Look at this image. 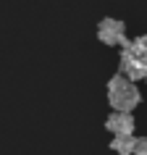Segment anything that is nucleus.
Listing matches in <instances>:
<instances>
[{"instance_id":"f03ea898","label":"nucleus","mask_w":147,"mask_h":155,"mask_svg":"<svg viewBox=\"0 0 147 155\" xmlns=\"http://www.w3.org/2000/svg\"><path fill=\"white\" fill-rule=\"evenodd\" d=\"M97 40L105 45H123L126 42V26L118 18H103L97 24Z\"/></svg>"},{"instance_id":"39448f33","label":"nucleus","mask_w":147,"mask_h":155,"mask_svg":"<svg viewBox=\"0 0 147 155\" xmlns=\"http://www.w3.org/2000/svg\"><path fill=\"white\" fill-rule=\"evenodd\" d=\"M121 53H131V55L142 58L147 63V34H139L137 40H126L121 45Z\"/></svg>"},{"instance_id":"0eeeda50","label":"nucleus","mask_w":147,"mask_h":155,"mask_svg":"<svg viewBox=\"0 0 147 155\" xmlns=\"http://www.w3.org/2000/svg\"><path fill=\"white\" fill-rule=\"evenodd\" d=\"M134 155H147V137L137 139V150H134Z\"/></svg>"},{"instance_id":"f257e3e1","label":"nucleus","mask_w":147,"mask_h":155,"mask_svg":"<svg viewBox=\"0 0 147 155\" xmlns=\"http://www.w3.org/2000/svg\"><path fill=\"white\" fill-rule=\"evenodd\" d=\"M139 100H142V95H139L137 84L129 82L126 76L116 74L113 79L108 82V103H110L113 110H118V113H131L139 105Z\"/></svg>"},{"instance_id":"7ed1b4c3","label":"nucleus","mask_w":147,"mask_h":155,"mask_svg":"<svg viewBox=\"0 0 147 155\" xmlns=\"http://www.w3.org/2000/svg\"><path fill=\"white\" fill-rule=\"evenodd\" d=\"M121 76H126L129 82L147 79V63L131 53H121Z\"/></svg>"},{"instance_id":"423d86ee","label":"nucleus","mask_w":147,"mask_h":155,"mask_svg":"<svg viewBox=\"0 0 147 155\" xmlns=\"http://www.w3.org/2000/svg\"><path fill=\"white\" fill-rule=\"evenodd\" d=\"M110 150L118 153V155H134V150H137V137H134V134L113 137V139H110Z\"/></svg>"},{"instance_id":"20e7f679","label":"nucleus","mask_w":147,"mask_h":155,"mask_svg":"<svg viewBox=\"0 0 147 155\" xmlns=\"http://www.w3.org/2000/svg\"><path fill=\"white\" fill-rule=\"evenodd\" d=\"M105 129L113 131V137H126V134L134 131V116L113 110V113L108 116V121H105Z\"/></svg>"}]
</instances>
